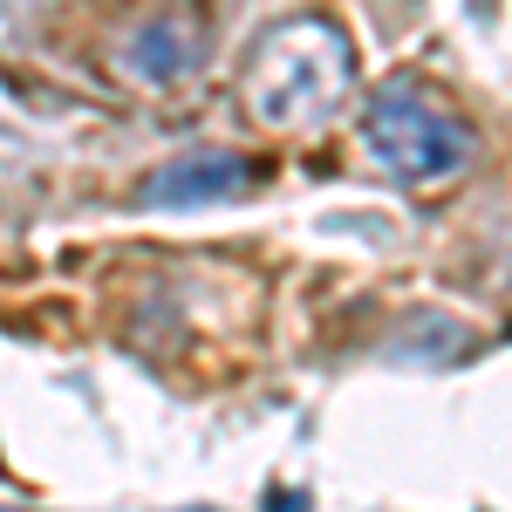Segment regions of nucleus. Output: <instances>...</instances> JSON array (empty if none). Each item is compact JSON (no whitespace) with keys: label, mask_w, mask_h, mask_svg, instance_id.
Listing matches in <instances>:
<instances>
[{"label":"nucleus","mask_w":512,"mask_h":512,"mask_svg":"<svg viewBox=\"0 0 512 512\" xmlns=\"http://www.w3.org/2000/svg\"><path fill=\"white\" fill-rule=\"evenodd\" d=\"M253 185V164L239 151H185L164 171H151V185L137 192L144 212H192V205H219V198H239Z\"/></svg>","instance_id":"nucleus-4"},{"label":"nucleus","mask_w":512,"mask_h":512,"mask_svg":"<svg viewBox=\"0 0 512 512\" xmlns=\"http://www.w3.org/2000/svg\"><path fill=\"white\" fill-rule=\"evenodd\" d=\"M110 62H117V76L144 82V89L185 82L198 62H205V14H198V0H164L151 14H137L117 35Z\"/></svg>","instance_id":"nucleus-3"},{"label":"nucleus","mask_w":512,"mask_h":512,"mask_svg":"<svg viewBox=\"0 0 512 512\" xmlns=\"http://www.w3.org/2000/svg\"><path fill=\"white\" fill-rule=\"evenodd\" d=\"M362 151L376 158L383 178L396 185H444V178H458L465 164H472V130L451 117V110H437L424 96H410V89H390V96H376L369 103V117H362Z\"/></svg>","instance_id":"nucleus-2"},{"label":"nucleus","mask_w":512,"mask_h":512,"mask_svg":"<svg viewBox=\"0 0 512 512\" xmlns=\"http://www.w3.org/2000/svg\"><path fill=\"white\" fill-rule=\"evenodd\" d=\"M355 89L349 28L328 14H294L253 41L239 69V103L260 130H321Z\"/></svg>","instance_id":"nucleus-1"}]
</instances>
